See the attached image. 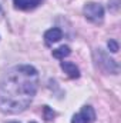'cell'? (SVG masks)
Segmentation results:
<instances>
[{
	"label": "cell",
	"instance_id": "cell-1",
	"mask_svg": "<svg viewBox=\"0 0 121 123\" xmlns=\"http://www.w3.org/2000/svg\"><path fill=\"white\" fill-rule=\"evenodd\" d=\"M38 87V73L30 64L9 69L0 80V110L4 115L24 112Z\"/></svg>",
	"mask_w": 121,
	"mask_h": 123
},
{
	"label": "cell",
	"instance_id": "cell-2",
	"mask_svg": "<svg viewBox=\"0 0 121 123\" xmlns=\"http://www.w3.org/2000/svg\"><path fill=\"white\" fill-rule=\"evenodd\" d=\"M94 59L97 62V66H98L100 69H103L104 72L113 73V74L118 73V64H117V62L114 60V59H111V57H110L105 52H103L101 49H97V50L94 52Z\"/></svg>",
	"mask_w": 121,
	"mask_h": 123
},
{
	"label": "cell",
	"instance_id": "cell-3",
	"mask_svg": "<svg viewBox=\"0 0 121 123\" xmlns=\"http://www.w3.org/2000/svg\"><path fill=\"white\" fill-rule=\"evenodd\" d=\"M83 12H84L86 19L93 22V23H95V25L103 23V20H104V9L98 3H93V1L86 3Z\"/></svg>",
	"mask_w": 121,
	"mask_h": 123
},
{
	"label": "cell",
	"instance_id": "cell-4",
	"mask_svg": "<svg viewBox=\"0 0 121 123\" xmlns=\"http://www.w3.org/2000/svg\"><path fill=\"white\" fill-rule=\"evenodd\" d=\"M95 112L91 106H83L78 113H76L71 119V123H94Z\"/></svg>",
	"mask_w": 121,
	"mask_h": 123
},
{
	"label": "cell",
	"instance_id": "cell-5",
	"mask_svg": "<svg viewBox=\"0 0 121 123\" xmlns=\"http://www.w3.org/2000/svg\"><path fill=\"white\" fill-rule=\"evenodd\" d=\"M60 66L64 70V73L68 74V77H71V79H78L80 77V70L73 62H61Z\"/></svg>",
	"mask_w": 121,
	"mask_h": 123
},
{
	"label": "cell",
	"instance_id": "cell-6",
	"mask_svg": "<svg viewBox=\"0 0 121 123\" xmlns=\"http://www.w3.org/2000/svg\"><path fill=\"white\" fill-rule=\"evenodd\" d=\"M43 0H14V7L19 10H31L36 9L38 4H41Z\"/></svg>",
	"mask_w": 121,
	"mask_h": 123
},
{
	"label": "cell",
	"instance_id": "cell-7",
	"mask_svg": "<svg viewBox=\"0 0 121 123\" xmlns=\"http://www.w3.org/2000/svg\"><path fill=\"white\" fill-rule=\"evenodd\" d=\"M61 36H63V33H61L60 29L53 27V29H50V30H47L46 33H44V42H46L47 46H50V44L59 42V40L61 39Z\"/></svg>",
	"mask_w": 121,
	"mask_h": 123
},
{
	"label": "cell",
	"instance_id": "cell-8",
	"mask_svg": "<svg viewBox=\"0 0 121 123\" xmlns=\"http://www.w3.org/2000/svg\"><path fill=\"white\" fill-rule=\"evenodd\" d=\"M70 53H71V50H70L68 46H60V47L53 50V56L59 60H64V57H67Z\"/></svg>",
	"mask_w": 121,
	"mask_h": 123
},
{
	"label": "cell",
	"instance_id": "cell-9",
	"mask_svg": "<svg viewBox=\"0 0 121 123\" xmlns=\"http://www.w3.org/2000/svg\"><path fill=\"white\" fill-rule=\"evenodd\" d=\"M54 116H56V113H54L49 106H44V119H46L47 122H50V120H53Z\"/></svg>",
	"mask_w": 121,
	"mask_h": 123
},
{
	"label": "cell",
	"instance_id": "cell-10",
	"mask_svg": "<svg viewBox=\"0 0 121 123\" xmlns=\"http://www.w3.org/2000/svg\"><path fill=\"white\" fill-rule=\"evenodd\" d=\"M108 49L113 52V53H117L118 52V43L116 40H108Z\"/></svg>",
	"mask_w": 121,
	"mask_h": 123
},
{
	"label": "cell",
	"instance_id": "cell-11",
	"mask_svg": "<svg viewBox=\"0 0 121 123\" xmlns=\"http://www.w3.org/2000/svg\"><path fill=\"white\" fill-rule=\"evenodd\" d=\"M10 123H19V122H10Z\"/></svg>",
	"mask_w": 121,
	"mask_h": 123
},
{
	"label": "cell",
	"instance_id": "cell-12",
	"mask_svg": "<svg viewBox=\"0 0 121 123\" xmlns=\"http://www.w3.org/2000/svg\"><path fill=\"white\" fill-rule=\"evenodd\" d=\"M30 123H36V122H30Z\"/></svg>",
	"mask_w": 121,
	"mask_h": 123
}]
</instances>
